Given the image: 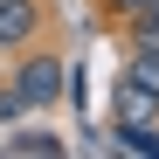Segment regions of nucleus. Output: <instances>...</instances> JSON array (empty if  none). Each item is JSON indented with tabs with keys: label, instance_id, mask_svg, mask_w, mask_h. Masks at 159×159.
Wrapping results in <instances>:
<instances>
[{
	"label": "nucleus",
	"instance_id": "nucleus-6",
	"mask_svg": "<svg viewBox=\"0 0 159 159\" xmlns=\"http://www.w3.org/2000/svg\"><path fill=\"white\" fill-rule=\"evenodd\" d=\"M14 118H28V111H21V90L0 76V125H14Z\"/></svg>",
	"mask_w": 159,
	"mask_h": 159
},
{
	"label": "nucleus",
	"instance_id": "nucleus-7",
	"mask_svg": "<svg viewBox=\"0 0 159 159\" xmlns=\"http://www.w3.org/2000/svg\"><path fill=\"white\" fill-rule=\"evenodd\" d=\"M104 7H111V14H118V21H139V14H145V7H152V0H104Z\"/></svg>",
	"mask_w": 159,
	"mask_h": 159
},
{
	"label": "nucleus",
	"instance_id": "nucleus-1",
	"mask_svg": "<svg viewBox=\"0 0 159 159\" xmlns=\"http://www.w3.org/2000/svg\"><path fill=\"white\" fill-rule=\"evenodd\" d=\"M7 83L21 90V111H48L62 90H69V69L48 56V48H21V62H14V76Z\"/></svg>",
	"mask_w": 159,
	"mask_h": 159
},
{
	"label": "nucleus",
	"instance_id": "nucleus-4",
	"mask_svg": "<svg viewBox=\"0 0 159 159\" xmlns=\"http://www.w3.org/2000/svg\"><path fill=\"white\" fill-rule=\"evenodd\" d=\"M125 76H131L139 90H152V97H159V56H152V48H131V69H125Z\"/></svg>",
	"mask_w": 159,
	"mask_h": 159
},
{
	"label": "nucleus",
	"instance_id": "nucleus-3",
	"mask_svg": "<svg viewBox=\"0 0 159 159\" xmlns=\"http://www.w3.org/2000/svg\"><path fill=\"white\" fill-rule=\"evenodd\" d=\"M152 118H159V97L125 76V83H118V125H152Z\"/></svg>",
	"mask_w": 159,
	"mask_h": 159
},
{
	"label": "nucleus",
	"instance_id": "nucleus-8",
	"mask_svg": "<svg viewBox=\"0 0 159 159\" xmlns=\"http://www.w3.org/2000/svg\"><path fill=\"white\" fill-rule=\"evenodd\" d=\"M131 48H152V56H159V21H139V35H131Z\"/></svg>",
	"mask_w": 159,
	"mask_h": 159
},
{
	"label": "nucleus",
	"instance_id": "nucleus-5",
	"mask_svg": "<svg viewBox=\"0 0 159 159\" xmlns=\"http://www.w3.org/2000/svg\"><path fill=\"white\" fill-rule=\"evenodd\" d=\"M7 152H42V159H56V152H62V139H48V131H14Z\"/></svg>",
	"mask_w": 159,
	"mask_h": 159
},
{
	"label": "nucleus",
	"instance_id": "nucleus-2",
	"mask_svg": "<svg viewBox=\"0 0 159 159\" xmlns=\"http://www.w3.org/2000/svg\"><path fill=\"white\" fill-rule=\"evenodd\" d=\"M35 28H42V0H0V48H35Z\"/></svg>",
	"mask_w": 159,
	"mask_h": 159
},
{
	"label": "nucleus",
	"instance_id": "nucleus-9",
	"mask_svg": "<svg viewBox=\"0 0 159 159\" xmlns=\"http://www.w3.org/2000/svg\"><path fill=\"white\" fill-rule=\"evenodd\" d=\"M139 21H159V0H152V7H145V14H139Z\"/></svg>",
	"mask_w": 159,
	"mask_h": 159
}]
</instances>
